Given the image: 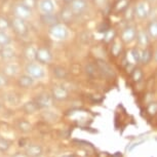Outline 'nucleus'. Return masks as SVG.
Returning <instances> with one entry per match:
<instances>
[{
  "label": "nucleus",
  "instance_id": "17",
  "mask_svg": "<svg viewBox=\"0 0 157 157\" xmlns=\"http://www.w3.org/2000/svg\"><path fill=\"white\" fill-rule=\"evenodd\" d=\"M37 50H38V47H36L35 45H28L25 48V50H24L25 58L30 62H33L34 60H36Z\"/></svg>",
  "mask_w": 157,
  "mask_h": 157
},
{
  "label": "nucleus",
  "instance_id": "7",
  "mask_svg": "<svg viewBox=\"0 0 157 157\" xmlns=\"http://www.w3.org/2000/svg\"><path fill=\"white\" fill-rule=\"evenodd\" d=\"M38 10L43 16H50L56 10V2L54 0H39Z\"/></svg>",
  "mask_w": 157,
  "mask_h": 157
},
{
  "label": "nucleus",
  "instance_id": "20",
  "mask_svg": "<svg viewBox=\"0 0 157 157\" xmlns=\"http://www.w3.org/2000/svg\"><path fill=\"white\" fill-rule=\"evenodd\" d=\"M148 35L152 39H157V20L152 21L148 26Z\"/></svg>",
  "mask_w": 157,
  "mask_h": 157
},
{
  "label": "nucleus",
  "instance_id": "5",
  "mask_svg": "<svg viewBox=\"0 0 157 157\" xmlns=\"http://www.w3.org/2000/svg\"><path fill=\"white\" fill-rule=\"evenodd\" d=\"M13 13L16 17H19V19H22L25 21L31 17L32 10L27 7L26 5H24L23 3H19L13 6Z\"/></svg>",
  "mask_w": 157,
  "mask_h": 157
},
{
  "label": "nucleus",
  "instance_id": "21",
  "mask_svg": "<svg viewBox=\"0 0 157 157\" xmlns=\"http://www.w3.org/2000/svg\"><path fill=\"white\" fill-rule=\"evenodd\" d=\"M152 59V52H150L148 48L141 49V55H140V62L143 64L149 63Z\"/></svg>",
  "mask_w": 157,
  "mask_h": 157
},
{
  "label": "nucleus",
  "instance_id": "9",
  "mask_svg": "<svg viewBox=\"0 0 157 157\" xmlns=\"http://www.w3.org/2000/svg\"><path fill=\"white\" fill-rule=\"evenodd\" d=\"M11 27H13L14 32L19 35H25L28 32V27L26 25L25 21L19 19V17H13V21H11Z\"/></svg>",
  "mask_w": 157,
  "mask_h": 157
},
{
  "label": "nucleus",
  "instance_id": "31",
  "mask_svg": "<svg viewBox=\"0 0 157 157\" xmlns=\"http://www.w3.org/2000/svg\"><path fill=\"white\" fill-rule=\"evenodd\" d=\"M113 36H114V32L113 31H108L107 33H106V36H105V40L107 41H110V40H112L113 39Z\"/></svg>",
  "mask_w": 157,
  "mask_h": 157
},
{
  "label": "nucleus",
  "instance_id": "29",
  "mask_svg": "<svg viewBox=\"0 0 157 157\" xmlns=\"http://www.w3.org/2000/svg\"><path fill=\"white\" fill-rule=\"evenodd\" d=\"M7 83H8L7 76L4 73H0V88L6 86Z\"/></svg>",
  "mask_w": 157,
  "mask_h": 157
},
{
  "label": "nucleus",
  "instance_id": "3",
  "mask_svg": "<svg viewBox=\"0 0 157 157\" xmlns=\"http://www.w3.org/2000/svg\"><path fill=\"white\" fill-rule=\"evenodd\" d=\"M34 101L39 109H49L52 106V103H54V99H52V94L48 93H41L37 94Z\"/></svg>",
  "mask_w": 157,
  "mask_h": 157
},
{
  "label": "nucleus",
  "instance_id": "13",
  "mask_svg": "<svg viewBox=\"0 0 157 157\" xmlns=\"http://www.w3.org/2000/svg\"><path fill=\"white\" fill-rule=\"evenodd\" d=\"M148 14H149V5H148V3L145 1L139 2L137 6H136V16L139 19L144 20L148 17Z\"/></svg>",
  "mask_w": 157,
  "mask_h": 157
},
{
  "label": "nucleus",
  "instance_id": "22",
  "mask_svg": "<svg viewBox=\"0 0 157 157\" xmlns=\"http://www.w3.org/2000/svg\"><path fill=\"white\" fill-rule=\"evenodd\" d=\"M10 41H11L10 36L6 33V32L0 31V46L4 47V46L10 45Z\"/></svg>",
  "mask_w": 157,
  "mask_h": 157
},
{
  "label": "nucleus",
  "instance_id": "16",
  "mask_svg": "<svg viewBox=\"0 0 157 157\" xmlns=\"http://www.w3.org/2000/svg\"><path fill=\"white\" fill-rule=\"evenodd\" d=\"M17 128L19 129V132H21L22 134H29L30 132H32L33 126L32 124L27 120L21 119L17 122Z\"/></svg>",
  "mask_w": 157,
  "mask_h": 157
},
{
  "label": "nucleus",
  "instance_id": "4",
  "mask_svg": "<svg viewBox=\"0 0 157 157\" xmlns=\"http://www.w3.org/2000/svg\"><path fill=\"white\" fill-rule=\"evenodd\" d=\"M52 54L49 49L45 48V47H39L37 50V54H36V62L40 63L41 65L44 64H50L52 62Z\"/></svg>",
  "mask_w": 157,
  "mask_h": 157
},
{
  "label": "nucleus",
  "instance_id": "23",
  "mask_svg": "<svg viewBox=\"0 0 157 157\" xmlns=\"http://www.w3.org/2000/svg\"><path fill=\"white\" fill-rule=\"evenodd\" d=\"M11 146V142L5 138L0 137V152H6L10 150Z\"/></svg>",
  "mask_w": 157,
  "mask_h": 157
},
{
  "label": "nucleus",
  "instance_id": "27",
  "mask_svg": "<svg viewBox=\"0 0 157 157\" xmlns=\"http://www.w3.org/2000/svg\"><path fill=\"white\" fill-rule=\"evenodd\" d=\"M147 111L150 115L157 114V102H151L147 105Z\"/></svg>",
  "mask_w": 157,
  "mask_h": 157
},
{
  "label": "nucleus",
  "instance_id": "19",
  "mask_svg": "<svg viewBox=\"0 0 157 157\" xmlns=\"http://www.w3.org/2000/svg\"><path fill=\"white\" fill-rule=\"evenodd\" d=\"M149 38H150L149 35H148V33H146L145 31H143V30L138 31L137 41L141 47H145V48H146V46L149 44Z\"/></svg>",
  "mask_w": 157,
  "mask_h": 157
},
{
  "label": "nucleus",
  "instance_id": "32",
  "mask_svg": "<svg viewBox=\"0 0 157 157\" xmlns=\"http://www.w3.org/2000/svg\"><path fill=\"white\" fill-rule=\"evenodd\" d=\"M13 157H27V156H26L25 155V153H16V154H14V155L13 156Z\"/></svg>",
  "mask_w": 157,
  "mask_h": 157
},
{
  "label": "nucleus",
  "instance_id": "2",
  "mask_svg": "<svg viewBox=\"0 0 157 157\" xmlns=\"http://www.w3.org/2000/svg\"><path fill=\"white\" fill-rule=\"evenodd\" d=\"M49 35L52 39L62 41L68 38L69 31H68V28L63 24H56V25H52V28L49 29Z\"/></svg>",
  "mask_w": 157,
  "mask_h": 157
},
{
  "label": "nucleus",
  "instance_id": "14",
  "mask_svg": "<svg viewBox=\"0 0 157 157\" xmlns=\"http://www.w3.org/2000/svg\"><path fill=\"white\" fill-rule=\"evenodd\" d=\"M3 73L7 77L17 76L20 73V66L19 64L14 63V62H8L3 68Z\"/></svg>",
  "mask_w": 157,
  "mask_h": 157
},
{
  "label": "nucleus",
  "instance_id": "24",
  "mask_svg": "<svg viewBox=\"0 0 157 157\" xmlns=\"http://www.w3.org/2000/svg\"><path fill=\"white\" fill-rule=\"evenodd\" d=\"M6 102H7V104H10L11 106H16L19 104L20 100H19V97H17L16 94L10 93L6 94Z\"/></svg>",
  "mask_w": 157,
  "mask_h": 157
},
{
  "label": "nucleus",
  "instance_id": "11",
  "mask_svg": "<svg viewBox=\"0 0 157 157\" xmlns=\"http://www.w3.org/2000/svg\"><path fill=\"white\" fill-rule=\"evenodd\" d=\"M86 7H87V3L85 0H72V2L70 4L71 11L75 14L83 13Z\"/></svg>",
  "mask_w": 157,
  "mask_h": 157
},
{
  "label": "nucleus",
  "instance_id": "25",
  "mask_svg": "<svg viewBox=\"0 0 157 157\" xmlns=\"http://www.w3.org/2000/svg\"><path fill=\"white\" fill-rule=\"evenodd\" d=\"M54 74L56 75V77H58V78L64 79L65 77L67 76V71L65 70L64 68H62V67H57V68H55Z\"/></svg>",
  "mask_w": 157,
  "mask_h": 157
},
{
  "label": "nucleus",
  "instance_id": "12",
  "mask_svg": "<svg viewBox=\"0 0 157 157\" xmlns=\"http://www.w3.org/2000/svg\"><path fill=\"white\" fill-rule=\"evenodd\" d=\"M34 84H35V79L32 78L31 76L27 75V74H24V75L20 76L19 79H17V85L21 88H24V90L31 88Z\"/></svg>",
  "mask_w": 157,
  "mask_h": 157
},
{
  "label": "nucleus",
  "instance_id": "33",
  "mask_svg": "<svg viewBox=\"0 0 157 157\" xmlns=\"http://www.w3.org/2000/svg\"><path fill=\"white\" fill-rule=\"evenodd\" d=\"M154 61L157 63V49L155 50V52H154Z\"/></svg>",
  "mask_w": 157,
  "mask_h": 157
},
{
  "label": "nucleus",
  "instance_id": "18",
  "mask_svg": "<svg viewBox=\"0 0 157 157\" xmlns=\"http://www.w3.org/2000/svg\"><path fill=\"white\" fill-rule=\"evenodd\" d=\"M23 110L27 114H34V113H36L38 110H40V109L37 106V104L35 103V101L32 100V101H29V102L24 104Z\"/></svg>",
  "mask_w": 157,
  "mask_h": 157
},
{
  "label": "nucleus",
  "instance_id": "1",
  "mask_svg": "<svg viewBox=\"0 0 157 157\" xmlns=\"http://www.w3.org/2000/svg\"><path fill=\"white\" fill-rule=\"evenodd\" d=\"M25 72L27 75L31 76L35 80H42L46 76V70L38 62H30L25 68Z\"/></svg>",
  "mask_w": 157,
  "mask_h": 157
},
{
  "label": "nucleus",
  "instance_id": "26",
  "mask_svg": "<svg viewBox=\"0 0 157 157\" xmlns=\"http://www.w3.org/2000/svg\"><path fill=\"white\" fill-rule=\"evenodd\" d=\"M132 79H134L135 82H140L142 80V78H143V72H142L141 69L137 68V69H135L134 71H132Z\"/></svg>",
  "mask_w": 157,
  "mask_h": 157
},
{
  "label": "nucleus",
  "instance_id": "30",
  "mask_svg": "<svg viewBox=\"0 0 157 157\" xmlns=\"http://www.w3.org/2000/svg\"><path fill=\"white\" fill-rule=\"evenodd\" d=\"M21 3H23L24 5H26L27 7L32 10L35 6V4H36V0H22Z\"/></svg>",
  "mask_w": 157,
  "mask_h": 157
},
{
  "label": "nucleus",
  "instance_id": "28",
  "mask_svg": "<svg viewBox=\"0 0 157 157\" xmlns=\"http://www.w3.org/2000/svg\"><path fill=\"white\" fill-rule=\"evenodd\" d=\"M10 27V23L8 22V20L3 17H0V31L5 32V30H7Z\"/></svg>",
  "mask_w": 157,
  "mask_h": 157
},
{
  "label": "nucleus",
  "instance_id": "15",
  "mask_svg": "<svg viewBox=\"0 0 157 157\" xmlns=\"http://www.w3.org/2000/svg\"><path fill=\"white\" fill-rule=\"evenodd\" d=\"M0 56H1V58L3 59L4 61L10 62L16 57V52H14V49L13 48V47L7 45V46L2 47L1 52H0Z\"/></svg>",
  "mask_w": 157,
  "mask_h": 157
},
{
  "label": "nucleus",
  "instance_id": "34",
  "mask_svg": "<svg viewBox=\"0 0 157 157\" xmlns=\"http://www.w3.org/2000/svg\"><path fill=\"white\" fill-rule=\"evenodd\" d=\"M0 108H1V103H0Z\"/></svg>",
  "mask_w": 157,
  "mask_h": 157
},
{
  "label": "nucleus",
  "instance_id": "6",
  "mask_svg": "<svg viewBox=\"0 0 157 157\" xmlns=\"http://www.w3.org/2000/svg\"><path fill=\"white\" fill-rule=\"evenodd\" d=\"M52 99L56 100V101H66L68 98H69V91L65 86L63 85H55L54 87L52 88Z\"/></svg>",
  "mask_w": 157,
  "mask_h": 157
},
{
  "label": "nucleus",
  "instance_id": "10",
  "mask_svg": "<svg viewBox=\"0 0 157 157\" xmlns=\"http://www.w3.org/2000/svg\"><path fill=\"white\" fill-rule=\"evenodd\" d=\"M137 33H138V32L136 31V29L134 27H126L122 31V34H121V39L123 40V42L130 43V42H132L136 38H137Z\"/></svg>",
  "mask_w": 157,
  "mask_h": 157
},
{
  "label": "nucleus",
  "instance_id": "8",
  "mask_svg": "<svg viewBox=\"0 0 157 157\" xmlns=\"http://www.w3.org/2000/svg\"><path fill=\"white\" fill-rule=\"evenodd\" d=\"M27 157H41L43 153V148L38 144H29L24 151Z\"/></svg>",
  "mask_w": 157,
  "mask_h": 157
}]
</instances>
